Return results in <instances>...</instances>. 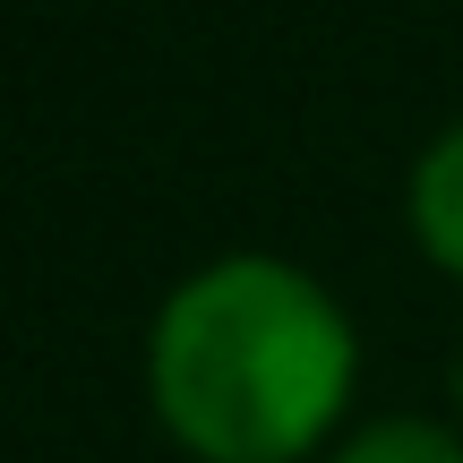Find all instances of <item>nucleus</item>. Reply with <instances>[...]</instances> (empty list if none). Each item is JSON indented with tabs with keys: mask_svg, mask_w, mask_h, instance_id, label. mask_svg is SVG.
I'll list each match as a JSON object with an SVG mask.
<instances>
[{
	"mask_svg": "<svg viewBox=\"0 0 463 463\" xmlns=\"http://www.w3.org/2000/svg\"><path fill=\"white\" fill-rule=\"evenodd\" d=\"M455 403H463V361H455Z\"/></svg>",
	"mask_w": 463,
	"mask_h": 463,
	"instance_id": "4",
	"label": "nucleus"
},
{
	"mask_svg": "<svg viewBox=\"0 0 463 463\" xmlns=\"http://www.w3.org/2000/svg\"><path fill=\"white\" fill-rule=\"evenodd\" d=\"M403 215H412V241L430 249L447 275H463V120L420 146L412 164V189H403Z\"/></svg>",
	"mask_w": 463,
	"mask_h": 463,
	"instance_id": "2",
	"label": "nucleus"
},
{
	"mask_svg": "<svg viewBox=\"0 0 463 463\" xmlns=\"http://www.w3.org/2000/svg\"><path fill=\"white\" fill-rule=\"evenodd\" d=\"M326 463H463V438L438 430V420L386 412V420H361L352 438H335Z\"/></svg>",
	"mask_w": 463,
	"mask_h": 463,
	"instance_id": "3",
	"label": "nucleus"
},
{
	"mask_svg": "<svg viewBox=\"0 0 463 463\" xmlns=\"http://www.w3.org/2000/svg\"><path fill=\"white\" fill-rule=\"evenodd\" d=\"M352 317L292 258H206L146 326L155 420L206 463H292L352 403Z\"/></svg>",
	"mask_w": 463,
	"mask_h": 463,
	"instance_id": "1",
	"label": "nucleus"
}]
</instances>
